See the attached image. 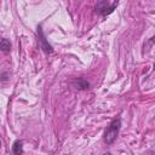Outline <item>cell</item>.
Returning a JSON list of instances; mask_svg holds the SVG:
<instances>
[{
	"label": "cell",
	"mask_w": 155,
	"mask_h": 155,
	"mask_svg": "<svg viewBox=\"0 0 155 155\" xmlns=\"http://www.w3.org/2000/svg\"><path fill=\"white\" fill-rule=\"evenodd\" d=\"M120 128H121V120L120 119H115L108 126V128L104 132V142L108 145H110V144H113L115 142V139H116V137L119 134Z\"/></svg>",
	"instance_id": "1"
},
{
	"label": "cell",
	"mask_w": 155,
	"mask_h": 155,
	"mask_svg": "<svg viewBox=\"0 0 155 155\" xmlns=\"http://www.w3.org/2000/svg\"><path fill=\"white\" fill-rule=\"evenodd\" d=\"M116 6H117V1L110 2V1H108V0H102V1L97 2V5H96V11H97L98 13H101L102 16H108V15H110V13L116 8Z\"/></svg>",
	"instance_id": "2"
},
{
	"label": "cell",
	"mask_w": 155,
	"mask_h": 155,
	"mask_svg": "<svg viewBox=\"0 0 155 155\" xmlns=\"http://www.w3.org/2000/svg\"><path fill=\"white\" fill-rule=\"evenodd\" d=\"M38 34H39V41H40L41 48H42L46 53H52V52H53V48H52V46L46 41V38H45V35H44V33H42L41 25L38 27Z\"/></svg>",
	"instance_id": "3"
},
{
	"label": "cell",
	"mask_w": 155,
	"mask_h": 155,
	"mask_svg": "<svg viewBox=\"0 0 155 155\" xmlns=\"http://www.w3.org/2000/svg\"><path fill=\"white\" fill-rule=\"evenodd\" d=\"M12 153L13 155H22L23 154V142L17 139L15 140L13 145H12Z\"/></svg>",
	"instance_id": "4"
},
{
	"label": "cell",
	"mask_w": 155,
	"mask_h": 155,
	"mask_svg": "<svg viewBox=\"0 0 155 155\" xmlns=\"http://www.w3.org/2000/svg\"><path fill=\"white\" fill-rule=\"evenodd\" d=\"M11 47H12V45H11L10 40H7V39H1L0 40V50L4 53H8L11 51Z\"/></svg>",
	"instance_id": "5"
},
{
	"label": "cell",
	"mask_w": 155,
	"mask_h": 155,
	"mask_svg": "<svg viewBox=\"0 0 155 155\" xmlns=\"http://www.w3.org/2000/svg\"><path fill=\"white\" fill-rule=\"evenodd\" d=\"M76 86H78V88H80V90H86V88H88L90 84H88V81H86V80H84V79H79Z\"/></svg>",
	"instance_id": "6"
},
{
	"label": "cell",
	"mask_w": 155,
	"mask_h": 155,
	"mask_svg": "<svg viewBox=\"0 0 155 155\" xmlns=\"http://www.w3.org/2000/svg\"><path fill=\"white\" fill-rule=\"evenodd\" d=\"M103 155H111L110 153H105V154H103Z\"/></svg>",
	"instance_id": "7"
},
{
	"label": "cell",
	"mask_w": 155,
	"mask_h": 155,
	"mask_svg": "<svg viewBox=\"0 0 155 155\" xmlns=\"http://www.w3.org/2000/svg\"><path fill=\"white\" fill-rule=\"evenodd\" d=\"M0 147H1V139H0Z\"/></svg>",
	"instance_id": "8"
}]
</instances>
